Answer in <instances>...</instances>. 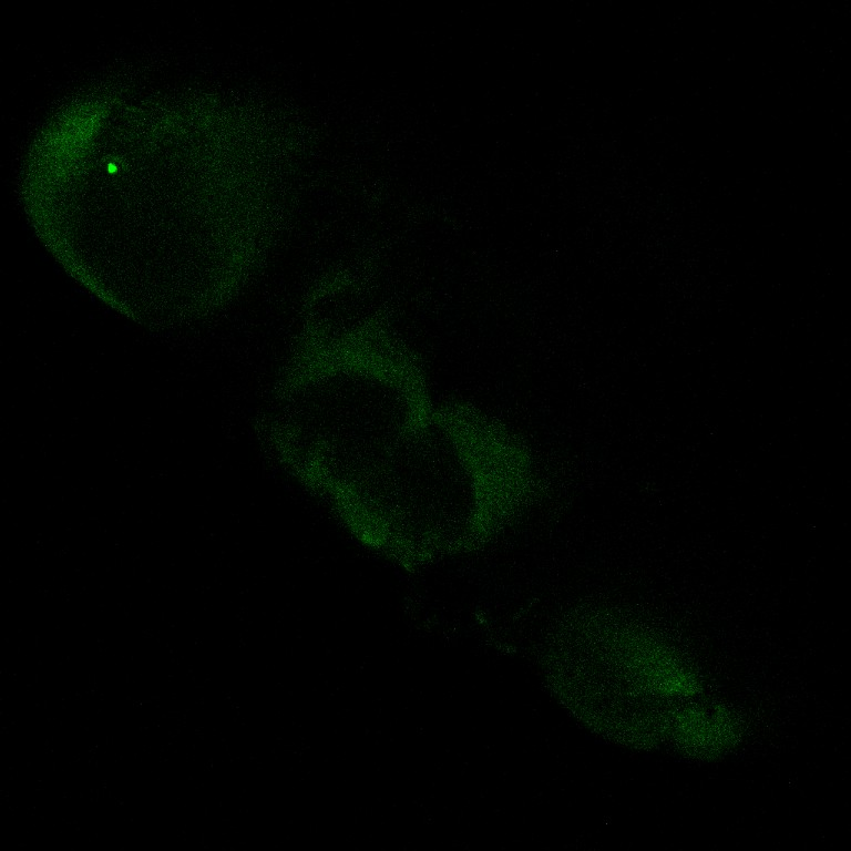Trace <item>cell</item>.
I'll list each match as a JSON object with an SVG mask.
<instances>
[{"label":"cell","mask_w":851,"mask_h":851,"mask_svg":"<svg viewBox=\"0 0 851 851\" xmlns=\"http://www.w3.org/2000/svg\"><path fill=\"white\" fill-rule=\"evenodd\" d=\"M671 727L681 745L699 753L720 752L736 736L731 718L718 710H685L673 720Z\"/></svg>","instance_id":"3"},{"label":"cell","mask_w":851,"mask_h":851,"mask_svg":"<svg viewBox=\"0 0 851 851\" xmlns=\"http://www.w3.org/2000/svg\"><path fill=\"white\" fill-rule=\"evenodd\" d=\"M531 479L511 432L452 407L432 412L335 504L362 542L412 567L490 540L526 502Z\"/></svg>","instance_id":"1"},{"label":"cell","mask_w":851,"mask_h":851,"mask_svg":"<svg viewBox=\"0 0 851 851\" xmlns=\"http://www.w3.org/2000/svg\"><path fill=\"white\" fill-rule=\"evenodd\" d=\"M431 412L402 371L349 360L316 371L291 391L276 418L275 439L290 471L337 502Z\"/></svg>","instance_id":"2"}]
</instances>
